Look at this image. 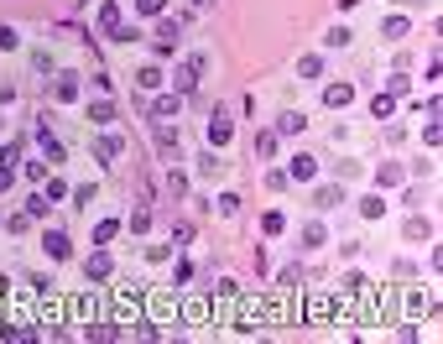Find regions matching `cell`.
I'll list each match as a JSON object with an SVG mask.
<instances>
[{"instance_id": "cell-1", "label": "cell", "mask_w": 443, "mask_h": 344, "mask_svg": "<svg viewBox=\"0 0 443 344\" xmlns=\"http://www.w3.org/2000/svg\"><path fill=\"white\" fill-rule=\"evenodd\" d=\"M204 68H209V63H204L199 52H193V58H183V68H177V94H193V89H199V79H204Z\"/></svg>"}, {"instance_id": "cell-2", "label": "cell", "mask_w": 443, "mask_h": 344, "mask_svg": "<svg viewBox=\"0 0 443 344\" xmlns=\"http://www.w3.org/2000/svg\"><path fill=\"white\" fill-rule=\"evenodd\" d=\"M152 52H157V58L177 52V21H157V32H152Z\"/></svg>"}, {"instance_id": "cell-3", "label": "cell", "mask_w": 443, "mask_h": 344, "mask_svg": "<svg viewBox=\"0 0 443 344\" xmlns=\"http://www.w3.org/2000/svg\"><path fill=\"white\" fill-rule=\"evenodd\" d=\"M110 272H115V256H110V250H94L89 261H83V276H89V282H105Z\"/></svg>"}, {"instance_id": "cell-4", "label": "cell", "mask_w": 443, "mask_h": 344, "mask_svg": "<svg viewBox=\"0 0 443 344\" xmlns=\"http://www.w3.org/2000/svg\"><path fill=\"white\" fill-rule=\"evenodd\" d=\"M209 141H214V146H230V141H235V120L224 115V110H214V120H209Z\"/></svg>"}, {"instance_id": "cell-5", "label": "cell", "mask_w": 443, "mask_h": 344, "mask_svg": "<svg viewBox=\"0 0 443 344\" xmlns=\"http://www.w3.org/2000/svg\"><path fill=\"white\" fill-rule=\"evenodd\" d=\"M287 178H297V183H313V178H318V156L297 152V156H292V167H287Z\"/></svg>"}, {"instance_id": "cell-6", "label": "cell", "mask_w": 443, "mask_h": 344, "mask_svg": "<svg viewBox=\"0 0 443 344\" xmlns=\"http://www.w3.org/2000/svg\"><path fill=\"white\" fill-rule=\"evenodd\" d=\"M42 250H47V256H52V261H68V256H73V245H68V235H63V230H47Z\"/></svg>"}, {"instance_id": "cell-7", "label": "cell", "mask_w": 443, "mask_h": 344, "mask_svg": "<svg viewBox=\"0 0 443 344\" xmlns=\"http://www.w3.org/2000/svg\"><path fill=\"white\" fill-rule=\"evenodd\" d=\"M94 156L110 167L115 156H126V141H120V136H99V141H94Z\"/></svg>"}, {"instance_id": "cell-8", "label": "cell", "mask_w": 443, "mask_h": 344, "mask_svg": "<svg viewBox=\"0 0 443 344\" xmlns=\"http://www.w3.org/2000/svg\"><path fill=\"white\" fill-rule=\"evenodd\" d=\"M350 99H355V83H328V89H324V105L328 110H344Z\"/></svg>"}, {"instance_id": "cell-9", "label": "cell", "mask_w": 443, "mask_h": 344, "mask_svg": "<svg viewBox=\"0 0 443 344\" xmlns=\"http://www.w3.org/2000/svg\"><path fill=\"white\" fill-rule=\"evenodd\" d=\"M146 115H152V120H173L177 115V94H157L152 105H146Z\"/></svg>"}, {"instance_id": "cell-10", "label": "cell", "mask_w": 443, "mask_h": 344, "mask_svg": "<svg viewBox=\"0 0 443 344\" xmlns=\"http://www.w3.org/2000/svg\"><path fill=\"white\" fill-rule=\"evenodd\" d=\"M52 99L73 105V99H79V79H73V73H58V83H52Z\"/></svg>"}, {"instance_id": "cell-11", "label": "cell", "mask_w": 443, "mask_h": 344, "mask_svg": "<svg viewBox=\"0 0 443 344\" xmlns=\"http://www.w3.org/2000/svg\"><path fill=\"white\" fill-rule=\"evenodd\" d=\"M308 323H324V318H334V303H328V297H308Z\"/></svg>"}, {"instance_id": "cell-12", "label": "cell", "mask_w": 443, "mask_h": 344, "mask_svg": "<svg viewBox=\"0 0 443 344\" xmlns=\"http://www.w3.org/2000/svg\"><path fill=\"white\" fill-rule=\"evenodd\" d=\"M339 199H344V188H339V183H324V188H313V203H318V209H334Z\"/></svg>"}, {"instance_id": "cell-13", "label": "cell", "mask_w": 443, "mask_h": 344, "mask_svg": "<svg viewBox=\"0 0 443 344\" xmlns=\"http://www.w3.org/2000/svg\"><path fill=\"white\" fill-rule=\"evenodd\" d=\"M115 26H120V6H115V0H105V11H99V32L115 37Z\"/></svg>"}, {"instance_id": "cell-14", "label": "cell", "mask_w": 443, "mask_h": 344, "mask_svg": "<svg viewBox=\"0 0 443 344\" xmlns=\"http://www.w3.org/2000/svg\"><path fill=\"white\" fill-rule=\"evenodd\" d=\"M402 235H407V240H428V235H433V225L422 219V214H412L407 225H402Z\"/></svg>"}, {"instance_id": "cell-15", "label": "cell", "mask_w": 443, "mask_h": 344, "mask_svg": "<svg viewBox=\"0 0 443 344\" xmlns=\"http://www.w3.org/2000/svg\"><path fill=\"white\" fill-rule=\"evenodd\" d=\"M375 178H381L386 188H397V183L407 178V167H402V162H381V172H375Z\"/></svg>"}, {"instance_id": "cell-16", "label": "cell", "mask_w": 443, "mask_h": 344, "mask_svg": "<svg viewBox=\"0 0 443 344\" xmlns=\"http://www.w3.org/2000/svg\"><path fill=\"white\" fill-rule=\"evenodd\" d=\"M303 125H308V120L297 115V110H287V115L277 120V136H297V131H303Z\"/></svg>"}, {"instance_id": "cell-17", "label": "cell", "mask_w": 443, "mask_h": 344, "mask_svg": "<svg viewBox=\"0 0 443 344\" xmlns=\"http://www.w3.org/2000/svg\"><path fill=\"white\" fill-rule=\"evenodd\" d=\"M89 120H94V125H110V120H115V105H110V99H94V105H89Z\"/></svg>"}, {"instance_id": "cell-18", "label": "cell", "mask_w": 443, "mask_h": 344, "mask_svg": "<svg viewBox=\"0 0 443 344\" xmlns=\"http://www.w3.org/2000/svg\"><path fill=\"white\" fill-rule=\"evenodd\" d=\"M261 230H266V235H282V230H287V214H282V209H266V214H261Z\"/></svg>"}, {"instance_id": "cell-19", "label": "cell", "mask_w": 443, "mask_h": 344, "mask_svg": "<svg viewBox=\"0 0 443 344\" xmlns=\"http://www.w3.org/2000/svg\"><path fill=\"white\" fill-rule=\"evenodd\" d=\"M371 115H375V120L397 115V94H375V99H371Z\"/></svg>"}, {"instance_id": "cell-20", "label": "cell", "mask_w": 443, "mask_h": 344, "mask_svg": "<svg viewBox=\"0 0 443 344\" xmlns=\"http://www.w3.org/2000/svg\"><path fill=\"white\" fill-rule=\"evenodd\" d=\"M360 214H365V219H381V214H386V199H381V193H365V199H360Z\"/></svg>"}, {"instance_id": "cell-21", "label": "cell", "mask_w": 443, "mask_h": 344, "mask_svg": "<svg viewBox=\"0 0 443 344\" xmlns=\"http://www.w3.org/2000/svg\"><path fill=\"white\" fill-rule=\"evenodd\" d=\"M130 230H136V235H146V230H152V203L130 209Z\"/></svg>"}, {"instance_id": "cell-22", "label": "cell", "mask_w": 443, "mask_h": 344, "mask_svg": "<svg viewBox=\"0 0 443 344\" xmlns=\"http://www.w3.org/2000/svg\"><path fill=\"white\" fill-rule=\"evenodd\" d=\"M120 235V219H105V225H94V245H110Z\"/></svg>"}, {"instance_id": "cell-23", "label": "cell", "mask_w": 443, "mask_h": 344, "mask_svg": "<svg viewBox=\"0 0 443 344\" xmlns=\"http://www.w3.org/2000/svg\"><path fill=\"white\" fill-rule=\"evenodd\" d=\"M173 146H177V131H173V125H157V152L173 156Z\"/></svg>"}, {"instance_id": "cell-24", "label": "cell", "mask_w": 443, "mask_h": 344, "mask_svg": "<svg viewBox=\"0 0 443 344\" xmlns=\"http://www.w3.org/2000/svg\"><path fill=\"white\" fill-rule=\"evenodd\" d=\"M136 83L146 89V94H152V89H162V68H141V73H136Z\"/></svg>"}, {"instance_id": "cell-25", "label": "cell", "mask_w": 443, "mask_h": 344, "mask_svg": "<svg viewBox=\"0 0 443 344\" xmlns=\"http://www.w3.org/2000/svg\"><path fill=\"white\" fill-rule=\"evenodd\" d=\"M0 339H37V329H32V323H6Z\"/></svg>"}, {"instance_id": "cell-26", "label": "cell", "mask_w": 443, "mask_h": 344, "mask_svg": "<svg viewBox=\"0 0 443 344\" xmlns=\"http://www.w3.org/2000/svg\"><path fill=\"white\" fill-rule=\"evenodd\" d=\"M47 209H52V203H47V193H32V199H26V219H42Z\"/></svg>"}, {"instance_id": "cell-27", "label": "cell", "mask_w": 443, "mask_h": 344, "mask_svg": "<svg viewBox=\"0 0 443 344\" xmlns=\"http://www.w3.org/2000/svg\"><path fill=\"white\" fill-rule=\"evenodd\" d=\"M297 73H303V79H324V58H303Z\"/></svg>"}, {"instance_id": "cell-28", "label": "cell", "mask_w": 443, "mask_h": 344, "mask_svg": "<svg viewBox=\"0 0 443 344\" xmlns=\"http://www.w3.org/2000/svg\"><path fill=\"white\" fill-rule=\"evenodd\" d=\"M219 167H224V162H219V152H204V156H199V172H204V178H214Z\"/></svg>"}, {"instance_id": "cell-29", "label": "cell", "mask_w": 443, "mask_h": 344, "mask_svg": "<svg viewBox=\"0 0 443 344\" xmlns=\"http://www.w3.org/2000/svg\"><path fill=\"white\" fill-rule=\"evenodd\" d=\"M256 152H261V156H277V131H261V136H256Z\"/></svg>"}, {"instance_id": "cell-30", "label": "cell", "mask_w": 443, "mask_h": 344, "mask_svg": "<svg viewBox=\"0 0 443 344\" xmlns=\"http://www.w3.org/2000/svg\"><path fill=\"white\" fill-rule=\"evenodd\" d=\"M324 240H328V235H324V225H308V230H303V245H308V250H318Z\"/></svg>"}, {"instance_id": "cell-31", "label": "cell", "mask_w": 443, "mask_h": 344, "mask_svg": "<svg viewBox=\"0 0 443 344\" xmlns=\"http://www.w3.org/2000/svg\"><path fill=\"white\" fill-rule=\"evenodd\" d=\"M381 32H386V37H407V32H412V26H407V16H391V21H386V26H381Z\"/></svg>"}, {"instance_id": "cell-32", "label": "cell", "mask_w": 443, "mask_h": 344, "mask_svg": "<svg viewBox=\"0 0 443 344\" xmlns=\"http://www.w3.org/2000/svg\"><path fill=\"white\" fill-rule=\"evenodd\" d=\"M42 193H47V203H52V199H68V183H63V178H52Z\"/></svg>"}, {"instance_id": "cell-33", "label": "cell", "mask_w": 443, "mask_h": 344, "mask_svg": "<svg viewBox=\"0 0 443 344\" xmlns=\"http://www.w3.org/2000/svg\"><path fill=\"white\" fill-rule=\"evenodd\" d=\"M0 162H6V167H16V162H21V141H6V152H0Z\"/></svg>"}, {"instance_id": "cell-34", "label": "cell", "mask_w": 443, "mask_h": 344, "mask_svg": "<svg viewBox=\"0 0 443 344\" xmlns=\"http://www.w3.org/2000/svg\"><path fill=\"white\" fill-rule=\"evenodd\" d=\"M219 214H230V219H235V214H240V193H224V199H219Z\"/></svg>"}, {"instance_id": "cell-35", "label": "cell", "mask_w": 443, "mask_h": 344, "mask_svg": "<svg viewBox=\"0 0 443 344\" xmlns=\"http://www.w3.org/2000/svg\"><path fill=\"white\" fill-rule=\"evenodd\" d=\"M162 6H167V0H136V11H141V16H162Z\"/></svg>"}, {"instance_id": "cell-36", "label": "cell", "mask_w": 443, "mask_h": 344, "mask_svg": "<svg viewBox=\"0 0 443 344\" xmlns=\"http://www.w3.org/2000/svg\"><path fill=\"white\" fill-rule=\"evenodd\" d=\"M422 141H428V146L443 141V125H438V120H433V125H422Z\"/></svg>"}, {"instance_id": "cell-37", "label": "cell", "mask_w": 443, "mask_h": 344, "mask_svg": "<svg viewBox=\"0 0 443 344\" xmlns=\"http://www.w3.org/2000/svg\"><path fill=\"white\" fill-rule=\"evenodd\" d=\"M266 188L282 193V188H287V172H277V167H271V172H266Z\"/></svg>"}, {"instance_id": "cell-38", "label": "cell", "mask_w": 443, "mask_h": 344, "mask_svg": "<svg viewBox=\"0 0 443 344\" xmlns=\"http://www.w3.org/2000/svg\"><path fill=\"white\" fill-rule=\"evenodd\" d=\"M16 42H21V37H16V32H11V26H0V48L11 52V48H16Z\"/></svg>"}, {"instance_id": "cell-39", "label": "cell", "mask_w": 443, "mask_h": 344, "mask_svg": "<svg viewBox=\"0 0 443 344\" xmlns=\"http://www.w3.org/2000/svg\"><path fill=\"white\" fill-rule=\"evenodd\" d=\"M11 178H16V167H6V162H0V193L11 188Z\"/></svg>"}, {"instance_id": "cell-40", "label": "cell", "mask_w": 443, "mask_h": 344, "mask_svg": "<svg viewBox=\"0 0 443 344\" xmlns=\"http://www.w3.org/2000/svg\"><path fill=\"white\" fill-rule=\"evenodd\" d=\"M199 6H214V0H199Z\"/></svg>"}]
</instances>
